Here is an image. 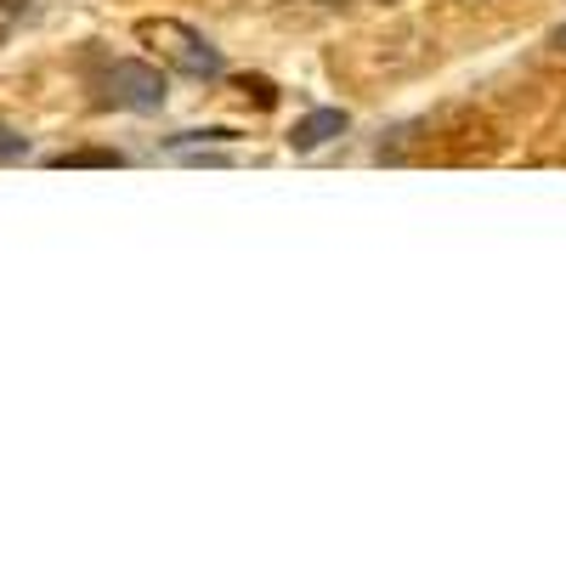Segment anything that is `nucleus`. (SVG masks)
Returning <instances> with one entry per match:
<instances>
[{"label": "nucleus", "instance_id": "7ed1b4c3", "mask_svg": "<svg viewBox=\"0 0 566 566\" xmlns=\"http://www.w3.org/2000/svg\"><path fill=\"white\" fill-rule=\"evenodd\" d=\"M346 108H312L306 119H295V130H290V148L295 154H317V148H328L335 136H346Z\"/></svg>", "mask_w": 566, "mask_h": 566}, {"label": "nucleus", "instance_id": "f257e3e1", "mask_svg": "<svg viewBox=\"0 0 566 566\" xmlns=\"http://www.w3.org/2000/svg\"><path fill=\"white\" fill-rule=\"evenodd\" d=\"M136 40L148 45L165 69H176V74H187V80H221V52H216L199 29H187V23H176V18H142V23H136Z\"/></svg>", "mask_w": 566, "mask_h": 566}, {"label": "nucleus", "instance_id": "39448f33", "mask_svg": "<svg viewBox=\"0 0 566 566\" xmlns=\"http://www.w3.org/2000/svg\"><path fill=\"white\" fill-rule=\"evenodd\" d=\"M23 154H29V136H18V130L0 125V159H23Z\"/></svg>", "mask_w": 566, "mask_h": 566}, {"label": "nucleus", "instance_id": "f03ea898", "mask_svg": "<svg viewBox=\"0 0 566 566\" xmlns=\"http://www.w3.org/2000/svg\"><path fill=\"white\" fill-rule=\"evenodd\" d=\"M103 97L125 114H159L165 108V74L142 57H119L103 69Z\"/></svg>", "mask_w": 566, "mask_h": 566}, {"label": "nucleus", "instance_id": "6e6552de", "mask_svg": "<svg viewBox=\"0 0 566 566\" xmlns=\"http://www.w3.org/2000/svg\"><path fill=\"white\" fill-rule=\"evenodd\" d=\"M317 7H340V0H317Z\"/></svg>", "mask_w": 566, "mask_h": 566}, {"label": "nucleus", "instance_id": "423d86ee", "mask_svg": "<svg viewBox=\"0 0 566 566\" xmlns=\"http://www.w3.org/2000/svg\"><path fill=\"white\" fill-rule=\"evenodd\" d=\"M29 12V0H0V29H7V23H18Z\"/></svg>", "mask_w": 566, "mask_h": 566}, {"label": "nucleus", "instance_id": "20e7f679", "mask_svg": "<svg viewBox=\"0 0 566 566\" xmlns=\"http://www.w3.org/2000/svg\"><path fill=\"white\" fill-rule=\"evenodd\" d=\"M52 165H57V170H119L125 154H119V148H74V154H57Z\"/></svg>", "mask_w": 566, "mask_h": 566}, {"label": "nucleus", "instance_id": "0eeeda50", "mask_svg": "<svg viewBox=\"0 0 566 566\" xmlns=\"http://www.w3.org/2000/svg\"><path fill=\"white\" fill-rule=\"evenodd\" d=\"M555 45H560V52H566V23H560V29H555Z\"/></svg>", "mask_w": 566, "mask_h": 566}]
</instances>
